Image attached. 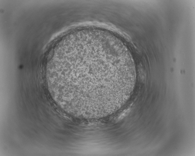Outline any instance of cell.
<instances>
[{"label":"cell","mask_w":195,"mask_h":156,"mask_svg":"<svg viewBox=\"0 0 195 156\" xmlns=\"http://www.w3.org/2000/svg\"><path fill=\"white\" fill-rule=\"evenodd\" d=\"M82 48L75 58L80 63L57 75L60 90L65 89V99L77 108L98 107L112 102L123 94L130 81L121 59L102 47Z\"/></svg>","instance_id":"cell-1"}]
</instances>
